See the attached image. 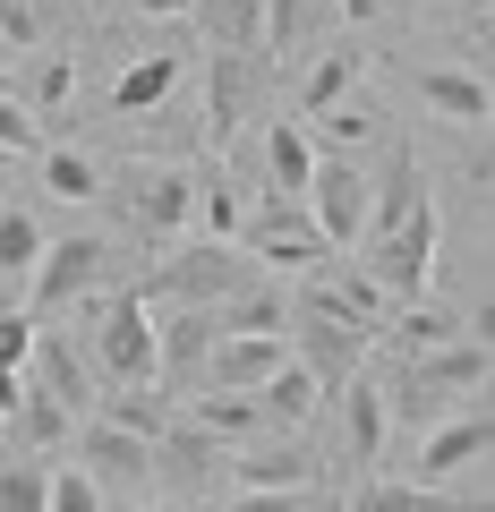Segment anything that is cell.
<instances>
[{
	"mask_svg": "<svg viewBox=\"0 0 495 512\" xmlns=\"http://www.w3.org/2000/svg\"><path fill=\"white\" fill-rule=\"evenodd\" d=\"M94 359H103L111 384H163V325H154L146 299H103V316H94Z\"/></svg>",
	"mask_w": 495,
	"mask_h": 512,
	"instance_id": "obj_1",
	"label": "cell"
},
{
	"mask_svg": "<svg viewBox=\"0 0 495 512\" xmlns=\"http://www.w3.org/2000/svg\"><path fill=\"white\" fill-rule=\"evenodd\" d=\"M487 367H495V359H487V342H478V333H453L444 350H427V359L402 376V393H393V402H402V419H427L436 402H461V393H478V384H487Z\"/></svg>",
	"mask_w": 495,
	"mask_h": 512,
	"instance_id": "obj_2",
	"label": "cell"
},
{
	"mask_svg": "<svg viewBox=\"0 0 495 512\" xmlns=\"http://www.w3.org/2000/svg\"><path fill=\"white\" fill-rule=\"evenodd\" d=\"M367 214H376L367 171L342 163V154H325V163H316V188H308V222L333 239V248H350V239H367Z\"/></svg>",
	"mask_w": 495,
	"mask_h": 512,
	"instance_id": "obj_3",
	"label": "cell"
},
{
	"mask_svg": "<svg viewBox=\"0 0 495 512\" xmlns=\"http://www.w3.org/2000/svg\"><path fill=\"white\" fill-rule=\"evenodd\" d=\"M367 274L385 282L393 299H402V308H419L427 299V274H436V205H410V222L393 239H376V265H367Z\"/></svg>",
	"mask_w": 495,
	"mask_h": 512,
	"instance_id": "obj_4",
	"label": "cell"
},
{
	"mask_svg": "<svg viewBox=\"0 0 495 512\" xmlns=\"http://www.w3.org/2000/svg\"><path fill=\"white\" fill-rule=\"evenodd\" d=\"M103 265H111V248H103L94 231H77V239H60V248H43V265H35V308H43V316L77 308V299L103 282Z\"/></svg>",
	"mask_w": 495,
	"mask_h": 512,
	"instance_id": "obj_5",
	"label": "cell"
},
{
	"mask_svg": "<svg viewBox=\"0 0 495 512\" xmlns=\"http://www.w3.org/2000/svg\"><path fill=\"white\" fill-rule=\"evenodd\" d=\"M282 367H291V333H214L205 376H214L222 393H265Z\"/></svg>",
	"mask_w": 495,
	"mask_h": 512,
	"instance_id": "obj_6",
	"label": "cell"
},
{
	"mask_svg": "<svg viewBox=\"0 0 495 512\" xmlns=\"http://www.w3.org/2000/svg\"><path fill=\"white\" fill-rule=\"evenodd\" d=\"M333 239L316 231V222H299L282 197H265V214H248V256H265L274 274H308V265H325Z\"/></svg>",
	"mask_w": 495,
	"mask_h": 512,
	"instance_id": "obj_7",
	"label": "cell"
},
{
	"mask_svg": "<svg viewBox=\"0 0 495 512\" xmlns=\"http://www.w3.org/2000/svg\"><path fill=\"white\" fill-rule=\"evenodd\" d=\"M77 461H86L103 487H137V478L154 470V436H137V427H120V419H94L86 436H77Z\"/></svg>",
	"mask_w": 495,
	"mask_h": 512,
	"instance_id": "obj_8",
	"label": "cell"
},
{
	"mask_svg": "<svg viewBox=\"0 0 495 512\" xmlns=\"http://www.w3.org/2000/svg\"><path fill=\"white\" fill-rule=\"evenodd\" d=\"M478 453H495V410H461V419H444V427H427V444H419V461L410 470L436 487V478H453V470H470Z\"/></svg>",
	"mask_w": 495,
	"mask_h": 512,
	"instance_id": "obj_9",
	"label": "cell"
},
{
	"mask_svg": "<svg viewBox=\"0 0 495 512\" xmlns=\"http://www.w3.org/2000/svg\"><path fill=\"white\" fill-rule=\"evenodd\" d=\"M129 205H137V222H154V231H188L197 205H205V180L197 171H137Z\"/></svg>",
	"mask_w": 495,
	"mask_h": 512,
	"instance_id": "obj_10",
	"label": "cell"
},
{
	"mask_svg": "<svg viewBox=\"0 0 495 512\" xmlns=\"http://www.w3.org/2000/svg\"><path fill=\"white\" fill-rule=\"evenodd\" d=\"M171 291L180 299H222V291H239L248 282V256L231 248V239H205V248H188V256H171Z\"/></svg>",
	"mask_w": 495,
	"mask_h": 512,
	"instance_id": "obj_11",
	"label": "cell"
},
{
	"mask_svg": "<svg viewBox=\"0 0 495 512\" xmlns=\"http://www.w3.org/2000/svg\"><path fill=\"white\" fill-rule=\"evenodd\" d=\"M316 163H325V154L308 146V137H299V120H265V197H282V205H299L316 188Z\"/></svg>",
	"mask_w": 495,
	"mask_h": 512,
	"instance_id": "obj_12",
	"label": "cell"
},
{
	"mask_svg": "<svg viewBox=\"0 0 495 512\" xmlns=\"http://www.w3.org/2000/svg\"><path fill=\"white\" fill-rule=\"evenodd\" d=\"M419 103L436 111V120H461V128L495 120V86L478 69H419Z\"/></svg>",
	"mask_w": 495,
	"mask_h": 512,
	"instance_id": "obj_13",
	"label": "cell"
},
{
	"mask_svg": "<svg viewBox=\"0 0 495 512\" xmlns=\"http://www.w3.org/2000/svg\"><path fill=\"white\" fill-rule=\"evenodd\" d=\"M171 94H180V52H146L120 69V86H111V111L120 120H146V111H163Z\"/></svg>",
	"mask_w": 495,
	"mask_h": 512,
	"instance_id": "obj_14",
	"label": "cell"
},
{
	"mask_svg": "<svg viewBox=\"0 0 495 512\" xmlns=\"http://www.w3.org/2000/svg\"><path fill=\"white\" fill-rule=\"evenodd\" d=\"M188 427H205V436H265L274 419H265L257 393H222L214 384V393H188Z\"/></svg>",
	"mask_w": 495,
	"mask_h": 512,
	"instance_id": "obj_15",
	"label": "cell"
},
{
	"mask_svg": "<svg viewBox=\"0 0 495 512\" xmlns=\"http://www.w3.org/2000/svg\"><path fill=\"white\" fill-rule=\"evenodd\" d=\"M350 512H495V495H470V504H461V495H436L427 478H419V487H393V478H376V487L350 495Z\"/></svg>",
	"mask_w": 495,
	"mask_h": 512,
	"instance_id": "obj_16",
	"label": "cell"
},
{
	"mask_svg": "<svg viewBox=\"0 0 495 512\" xmlns=\"http://www.w3.org/2000/svg\"><path fill=\"white\" fill-rule=\"evenodd\" d=\"M342 427H350V453L359 461H385V384H367V376H350L342 384Z\"/></svg>",
	"mask_w": 495,
	"mask_h": 512,
	"instance_id": "obj_17",
	"label": "cell"
},
{
	"mask_svg": "<svg viewBox=\"0 0 495 512\" xmlns=\"http://www.w3.org/2000/svg\"><path fill=\"white\" fill-rule=\"evenodd\" d=\"M325 393H333V384L316 376L308 359H291V367L257 393V402H265V419H274V427H299V419H316V402H325Z\"/></svg>",
	"mask_w": 495,
	"mask_h": 512,
	"instance_id": "obj_18",
	"label": "cell"
},
{
	"mask_svg": "<svg viewBox=\"0 0 495 512\" xmlns=\"http://www.w3.org/2000/svg\"><path fill=\"white\" fill-rule=\"evenodd\" d=\"M350 86H359V60L350 52H325L308 69V86H299V111H308V120H333V111L350 103Z\"/></svg>",
	"mask_w": 495,
	"mask_h": 512,
	"instance_id": "obj_19",
	"label": "cell"
},
{
	"mask_svg": "<svg viewBox=\"0 0 495 512\" xmlns=\"http://www.w3.org/2000/svg\"><path fill=\"white\" fill-rule=\"evenodd\" d=\"M419 197H427V180H419V163L402 154V163H393V180L376 188V214H367V239H393V231L410 222V205H419Z\"/></svg>",
	"mask_w": 495,
	"mask_h": 512,
	"instance_id": "obj_20",
	"label": "cell"
},
{
	"mask_svg": "<svg viewBox=\"0 0 495 512\" xmlns=\"http://www.w3.org/2000/svg\"><path fill=\"white\" fill-rule=\"evenodd\" d=\"M214 333H291V299L282 291H239V299H222Z\"/></svg>",
	"mask_w": 495,
	"mask_h": 512,
	"instance_id": "obj_21",
	"label": "cell"
},
{
	"mask_svg": "<svg viewBox=\"0 0 495 512\" xmlns=\"http://www.w3.org/2000/svg\"><path fill=\"white\" fill-rule=\"evenodd\" d=\"M231 478H239V487H308L316 461H308V453H265V444H257V453L231 461Z\"/></svg>",
	"mask_w": 495,
	"mask_h": 512,
	"instance_id": "obj_22",
	"label": "cell"
},
{
	"mask_svg": "<svg viewBox=\"0 0 495 512\" xmlns=\"http://www.w3.org/2000/svg\"><path fill=\"white\" fill-rule=\"evenodd\" d=\"M205 359H214V316H171L163 325V376H188Z\"/></svg>",
	"mask_w": 495,
	"mask_h": 512,
	"instance_id": "obj_23",
	"label": "cell"
},
{
	"mask_svg": "<svg viewBox=\"0 0 495 512\" xmlns=\"http://www.w3.org/2000/svg\"><path fill=\"white\" fill-rule=\"evenodd\" d=\"M43 248H52V239H43V222L26 214V205H9V214H0V274H35Z\"/></svg>",
	"mask_w": 495,
	"mask_h": 512,
	"instance_id": "obj_24",
	"label": "cell"
},
{
	"mask_svg": "<svg viewBox=\"0 0 495 512\" xmlns=\"http://www.w3.org/2000/svg\"><path fill=\"white\" fill-rule=\"evenodd\" d=\"M0 512H52V461H0Z\"/></svg>",
	"mask_w": 495,
	"mask_h": 512,
	"instance_id": "obj_25",
	"label": "cell"
},
{
	"mask_svg": "<svg viewBox=\"0 0 495 512\" xmlns=\"http://www.w3.org/2000/svg\"><path fill=\"white\" fill-rule=\"evenodd\" d=\"M43 188L69 197V205H86V197H103V171H94L77 146H52V154H43Z\"/></svg>",
	"mask_w": 495,
	"mask_h": 512,
	"instance_id": "obj_26",
	"label": "cell"
},
{
	"mask_svg": "<svg viewBox=\"0 0 495 512\" xmlns=\"http://www.w3.org/2000/svg\"><path fill=\"white\" fill-rule=\"evenodd\" d=\"M197 214H205V239H231V248L248 239V197H239V188L222 180V171L205 180V205H197Z\"/></svg>",
	"mask_w": 495,
	"mask_h": 512,
	"instance_id": "obj_27",
	"label": "cell"
},
{
	"mask_svg": "<svg viewBox=\"0 0 495 512\" xmlns=\"http://www.w3.org/2000/svg\"><path fill=\"white\" fill-rule=\"evenodd\" d=\"M197 18L214 26V43H222V52H248V43H257V0H205Z\"/></svg>",
	"mask_w": 495,
	"mask_h": 512,
	"instance_id": "obj_28",
	"label": "cell"
},
{
	"mask_svg": "<svg viewBox=\"0 0 495 512\" xmlns=\"http://www.w3.org/2000/svg\"><path fill=\"white\" fill-rule=\"evenodd\" d=\"M69 103H77V60L69 52L35 60V120H52V111H69Z\"/></svg>",
	"mask_w": 495,
	"mask_h": 512,
	"instance_id": "obj_29",
	"label": "cell"
},
{
	"mask_svg": "<svg viewBox=\"0 0 495 512\" xmlns=\"http://www.w3.org/2000/svg\"><path fill=\"white\" fill-rule=\"evenodd\" d=\"M35 359H43V384H52L60 402H86V367H77V350L60 342V333H43V350H35Z\"/></svg>",
	"mask_w": 495,
	"mask_h": 512,
	"instance_id": "obj_30",
	"label": "cell"
},
{
	"mask_svg": "<svg viewBox=\"0 0 495 512\" xmlns=\"http://www.w3.org/2000/svg\"><path fill=\"white\" fill-rule=\"evenodd\" d=\"M35 146H43V120H35V103L0 94V154H35Z\"/></svg>",
	"mask_w": 495,
	"mask_h": 512,
	"instance_id": "obj_31",
	"label": "cell"
},
{
	"mask_svg": "<svg viewBox=\"0 0 495 512\" xmlns=\"http://www.w3.org/2000/svg\"><path fill=\"white\" fill-rule=\"evenodd\" d=\"M52 512H103V478L94 470H52Z\"/></svg>",
	"mask_w": 495,
	"mask_h": 512,
	"instance_id": "obj_32",
	"label": "cell"
},
{
	"mask_svg": "<svg viewBox=\"0 0 495 512\" xmlns=\"http://www.w3.org/2000/svg\"><path fill=\"white\" fill-rule=\"evenodd\" d=\"M18 427H26V444H60V436H69V402H60V393H35Z\"/></svg>",
	"mask_w": 495,
	"mask_h": 512,
	"instance_id": "obj_33",
	"label": "cell"
},
{
	"mask_svg": "<svg viewBox=\"0 0 495 512\" xmlns=\"http://www.w3.org/2000/svg\"><path fill=\"white\" fill-rule=\"evenodd\" d=\"M35 350H43L35 316H0V367H35Z\"/></svg>",
	"mask_w": 495,
	"mask_h": 512,
	"instance_id": "obj_34",
	"label": "cell"
},
{
	"mask_svg": "<svg viewBox=\"0 0 495 512\" xmlns=\"http://www.w3.org/2000/svg\"><path fill=\"white\" fill-rule=\"evenodd\" d=\"M111 419L137 427V436H163V410L146 402V384H120V393H111Z\"/></svg>",
	"mask_w": 495,
	"mask_h": 512,
	"instance_id": "obj_35",
	"label": "cell"
},
{
	"mask_svg": "<svg viewBox=\"0 0 495 512\" xmlns=\"http://www.w3.org/2000/svg\"><path fill=\"white\" fill-rule=\"evenodd\" d=\"M222 512H308V487H248V495H231Z\"/></svg>",
	"mask_w": 495,
	"mask_h": 512,
	"instance_id": "obj_36",
	"label": "cell"
},
{
	"mask_svg": "<svg viewBox=\"0 0 495 512\" xmlns=\"http://www.w3.org/2000/svg\"><path fill=\"white\" fill-rule=\"evenodd\" d=\"M299 35V0H274V18H265V60H282Z\"/></svg>",
	"mask_w": 495,
	"mask_h": 512,
	"instance_id": "obj_37",
	"label": "cell"
},
{
	"mask_svg": "<svg viewBox=\"0 0 495 512\" xmlns=\"http://www.w3.org/2000/svg\"><path fill=\"white\" fill-rule=\"evenodd\" d=\"M26 402H35L26 367H0V419H26Z\"/></svg>",
	"mask_w": 495,
	"mask_h": 512,
	"instance_id": "obj_38",
	"label": "cell"
},
{
	"mask_svg": "<svg viewBox=\"0 0 495 512\" xmlns=\"http://www.w3.org/2000/svg\"><path fill=\"white\" fill-rule=\"evenodd\" d=\"M325 137H333V146H359V137H367V111H333V120H325Z\"/></svg>",
	"mask_w": 495,
	"mask_h": 512,
	"instance_id": "obj_39",
	"label": "cell"
},
{
	"mask_svg": "<svg viewBox=\"0 0 495 512\" xmlns=\"http://www.w3.org/2000/svg\"><path fill=\"white\" fill-rule=\"evenodd\" d=\"M129 9H137V18H197L205 0H129Z\"/></svg>",
	"mask_w": 495,
	"mask_h": 512,
	"instance_id": "obj_40",
	"label": "cell"
},
{
	"mask_svg": "<svg viewBox=\"0 0 495 512\" xmlns=\"http://www.w3.org/2000/svg\"><path fill=\"white\" fill-rule=\"evenodd\" d=\"M470 333L487 342V359H495V299H487V308H470Z\"/></svg>",
	"mask_w": 495,
	"mask_h": 512,
	"instance_id": "obj_41",
	"label": "cell"
},
{
	"mask_svg": "<svg viewBox=\"0 0 495 512\" xmlns=\"http://www.w3.org/2000/svg\"><path fill=\"white\" fill-rule=\"evenodd\" d=\"M385 9H393V0H342V18H350V26H367V18H385Z\"/></svg>",
	"mask_w": 495,
	"mask_h": 512,
	"instance_id": "obj_42",
	"label": "cell"
},
{
	"mask_svg": "<svg viewBox=\"0 0 495 512\" xmlns=\"http://www.w3.org/2000/svg\"><path fill=\"white\" fill-rule=\"evenodd\" d=\"M137 512H180V504H137Z\"/></svg>",
	"mask_w": 495,
	"mask_h": 512,
	"instance_id": "obj_43",
	"label": "cell"
},
{
	"mask_svg": "<svg viewBox=\"0 0 495 512\" xmlns=\"http://www.w3.org/2000/svg\"><path fill=\"white\" fill-rule=\"evenodd\" d=\"M0 171H9V154H0Z\"/></svg>",
	"mask_w": 495,
	"mask_h": 512,
	"instance_id": "obj_44",
	"label": "cell"
},
{
	"mask_svg": "<svg viewBox=\"0 0 495 512\" xmlns=\"http://www.w3.org/2000/svg\"><path fill=\"white\" fill-rule=\"evenodd\" d=\"M487 26H495V9H487Z\"/></svg>",
	"mask_w": 495,
	"mask_h": 512,
	"instance_id": "obj_45",
	"label": "cell"
}]
</instances>
